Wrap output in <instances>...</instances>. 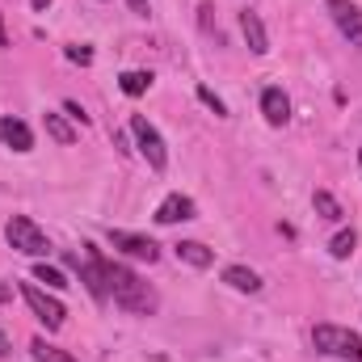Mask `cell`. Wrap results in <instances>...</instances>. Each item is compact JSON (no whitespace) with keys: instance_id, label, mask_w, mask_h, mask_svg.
Segmentation results:
<instances>
[{"instance_id":"cell-16","label":"cell","mask_w":362,"mask_h":362,"mask_svg":"<svg viewBox=\"0 0 362 362\" xmlns=\"http://www.w3.org/2000/svg\"><path fill=\"white\" fill-rule=\"evenodd\" d=\"M152 81H156L152 72H122L118 76V89L127 93V97H144V93L152 89Z\"/></svg>"},{"instance_id":"cell-27","label":"cell","mask_w":362,"mask_h":362,"mask_svg":"<svg viewBox=\"0 0 362 362\" xmlns=\"http://www.w3.org/2000/svg\"><path fill=\"white\" fill-rule=\"evenodd\" d=\"M4 354H8V337L0 333V358H4Z\"/></svg>"},{"instance_id":"cell-14","label":"cell","mask_w":362,"mask_h":362,"mask_svg":"<svg viewBox=\"0 0 362 362\" xmlns=\"http://www.w3.org/2000/svg\"><path fill=\"white\" fill-rule=\"evenodd\" d=\"M173 249H177L181 262H189L194 270H206V266L215 262V253H211L206 245H198V240H181V245H173Z\"/></svg>"},{"instance_id":"cell-4","label":"cell","mask_w":362,"mask_h":362,"mask_svg":"<svg viewBox=\"0 0 362 362\" xmlns=\"http://www.w3.org/2000/svg\"><path fill=\"white\" fill-rule=\"evenodd\" d=\"M131 135H135V144H139V152H144V160L156 169V173H165L169 169V152H165V139H160V131L144 118V114H131Z\"/></svg>"},{"instance_id":"cell-20","label":"cell","mask_w":362,"mask_h":362,"mask_svg":"<svg viewBox=\"0 0 362 362\" xmlns=\"http://www.w3.org/2000/svg\"><path fill=\"white\" fill-rule=\"evenodd\" d=\"M354 245H358V236H354V232H337V236H333V245H329V253H333L337 262H346V257L354 253Z\"/></svg>"},{"instance_id":"cell-18","label":"cell","mask_w":362,"mask_h":362,"mask_svg":"<svg viewBox=\"0 0 362 362\" xmlns=\"http://www.w3.org/2000/svg\"><path fill=\"white\" fill-rule=\"evenodd\" d=\"M30 350H34V362H76L68 350H55V346H47L42 337H34V341H30Z\"/></svg>"},{"instance_id":"cell-15","label":"cell","mask_w":362,"mask_h":362,"mask_svg":"<svg viewBox=\"0 0 362 362\" xmlns=\"http://www.w3.org/2000/svg\"><path fill=\"white\" fill-rule=\"evenodd\" d=\"M42 122H47V135H51L59 148H72V144H76V131L64 122V114H51V110H47V114H42Z\"/></svg>"},{"instance_id":"cell-13","label":"cell","mask_w":362,"mask_h":362,"mask_svg":"<svg viewBox=\"0 0 362 362\" xmlns=\"http://www.w3.org/2000/svg\"><path fill=\"white\" fill-rule=\"evenodd\" d=\"M223 282H228L232 291H240V295H257V291H262V274L249 270V266H228V270H223Z\"/></svg>"},{"instance_id":"cell-21","label":"cell","mask_w":362,"mask_h":362,"mask_svg":"<svg viewBox=\"0 0 362 362\" xmlns=\"http://www.w3.org/2000/svg\"><path fill=\"white\" fill-rule=\"evenodd\" d=\"M198 101H202V105H211V110H215V118H228V105H223V101H219L215 93L206 89V85L198 89Z\"/></svg>"},{"instance_id":"cell-8","label":"cell","mask_w":362,"mask_h":362,"mask_svg":"<svg viewBox=\"0 0 362 362\" xmlns=\"http://www.w3.org/2000/svg\"><path fill=\"white\" fill-rule=\"evenodd\" d=\"M72 266L81 270V282L89 286L93 299H110V262H101V257H89V262H81V257H72Z\"/></svg>"},{"instance_id":"cell-9","label":"cell","mask_w":362,"mask_h":362,"mask_svg":"<svg viewBox=\"0 0 362 362\" xmlns=\"http://www.w3.org/2000/svg\"><path fill=\"white\" fill-rule=\"evenodd\" d=\"M185 219H194V198H185V194H169L156 206V223H185Z\"/></svg>"},{"instance_id":"cell-22","label":"cell","mask_w":362,"mask_h":362,"mask_svg":"<svg viewBox=\"0 0 362 362\" xmlns=\"http://www.w3.org/2000/svg\"><path fill=\"white\" fill-rule=\"evenodd\" d=\"M68 59L72 64H93V51L89 47H68Z\"/></svg>"},{"instance_id":"cell-29","label":"cell","mask_w":362,"mask_h":362,"mask_svg":"<svg viewBox=\"0 0 362 362\" xmlns=\"http://www.w3.org/2000/svg\"><path fill=\"white\" fill-rule=\"evenodd\" d=\"M358 165H362V148H358Z\"/></svg>"},{"instance_id":"cell-1","label":"cell","mask_w":362,"mask_h":362,"mask_svg":"<svg viewBox=\"0 0 362 362\" xmlns=\"http://www.w3.org/2000/svg\"><path fill=\"white\" fill-rule=\"evenodd\" d=\"M105 270H110V295H114L118 308H127V312H135V316H152V312H156V291H152L135 270H127V266H118V262H110Z\"/></svg>"},{"instance_id":"cell-28","label":"cell","mask_w":362,"mask_h":362,"mask_svg":"<svg viewBox=\"0 0 362 362\" xmlns=\"http://www.w3.org/2000/svg\"><path fill=\"white\" fill-rule=\"evenodd\" d=\"M0 47H8V34H4V21H0Z\"/></svg>"},{"instance_id":"cell-11","label":"cell","mask_w":362,"mask_h":362,"mask_svg":"<svg viewBox=\"0 0 362 362\" xmlns=\"http://www.w3.org/2000/svg\"><path fill=\"white\" fill-rule=\"evenodd\" d=\"M262 114H266L270 127H286V118H291V97L282 89H266L262 93Z\"/></svg>"},{"instance_id":"cell-24","label":"cell","mask_w":362,"mask_h":362,"mask_svg":"<svg viewBox=\"0 0 362 362\" xmlns=\"http://www.w3.org/2000/svg\"><path fill=\"white\" fill-rule=\"evenodd\" d=\"M127 4H131V8H135L139 17H148V4H144V0H127Z\"/></svg>"},{"instance_id":"cell-26","label":"cell","mask_w":362,"mask_h":362,"mask_svg":"<svg viewBox=\"0 0 362 362\" xmlns=\"http://www.w3.org/2000/svg\"><path fill=\"white\" fill-rule=\"evenodd\" d=\"M30 4H34L38 13H47V8H51V0H30Z\"/></svg>"},{"instance_id":"cell-2","label":"cell","mask_w":362,"mask_h":362,"mask_svg":"<svg viewBox=\"0 0 362 362\" xmlns=\"http://www.w3.org/2000/svg\"><path fill=\"white\" fill-rule=\"evenodd\" d=\"M312 346L320 354H333V358H346V362H362V337L341 329V325H316L312 329Z\"/></svg>"},{"instance_id":"cell-3","label":"cell","mask_w":362,"mask_h":362,"mask_svg":"<svg viewBox=\"0 0 362 362\" xmlns=\"http://www.w3.org/2000/svg\"><path fill=\"white\" fill-rule=\"evenodd\" d=\"M4 240H8L17 253H25V257H47V253H51V240H47L42 228H38L34 219H25V215H13V219L4 223Z\"/></svg>"},{"instance_id":"cell-25","label":"cell","mask_w":362,"mask_h":362,"mask_svg":"<svg viewBox=\"0 0 362 362\" xmlns=\"http://www.w3.org/2000/svg\"><path fill=\"white\" fill-rule=\"evenodd\" d=\"M8 299H13V286H4V282H0V303H8Z\"/></svg>"},{"instance_id":"cell-23","label":"cell","mask_w":362,"mask_h":362,"mask_svg":"<svg viewBox=\"0 0 362 362\" xmlns=\"http://www.w3.org/2000/svg\"><path fill=\"white\" fill-rule=\"evenodd\" d=\"M64 110H68V114H72V118H76V122H81V127H89V114H85V110H81V105H76V101H68V105H64Z\"/></svg>"},{"instance_id":"cell-6","label":"cell","mask_w":362,"mask_h":362,"mask_svg":"<svg viewBox=\"0 0 362 362\" xmlns=\"http://www.w3.org/2000/svg\"><path fill=\"white\" fill-rule=\"evenodd\" d=\"M329 4V13H333V21H337V30H341V38L350 42V47H362V8L354 0H325Z\"/></svg>"},{"instance_id":"cell-17","label":"cell","mask_w":362,"mask_h":362,"mask_svg":"<svg viewBox=\"0 0 362 362\" xmlns=\"http://www.w3.org/2000/svg\"><path fill=\"white\" fill-rule=\"evenodd\" d=\"M312 206H316V215H320V219H329V223H337V219H341V202H337L329 189H316V194H312Z\"/></svg>"},{"instance_id":"cell-7","label":"cell","mask_w":362,"mask_h":362,"mask_svg":"<svg viewBox=\"0 0 362 362\" xmlns=\"http://www.w3.org/2000/svg\"><path fill=\"white\" fill-rule=\"evenodd\" d=\"M110 245L122 249V253L135 257V262H156V257H160V245H156L152 236H139V232H114V228H110Z\"/></svg>"},{"instance_id":"cell-12","label":"cell","mask_w":362,"mask_h":362,"mask_svg":"<svg viewBox=\"0 0 362 362\" xmlns=\"http://www.w3.org/2000/svg\"><path fill=\"white\" fill-rule=\"evenodd\" d=\"M240 30H245V38H249V51H253V55H266V51H270L266 25H262V17H257L253 8H245V13H240Z\"/></svg>"},{"instance_id":"cell-10","label":"cell","mask_w":362,"mask_h":362,"mask_svg":"<svg viewBox=\"0 0 362 362\" xmlns=\"http://www.w3.org/2000/svg\"><path fill=\"white\" fill-rule=\"evenodd\" d=\"M0 139H4L13 152H30V148H34V131H30L21 118H0Z\"/></svg>"},{"instance_id":"cell-5","label":"cell","mask_w":362,"mask_h":362,"mask_svg":"<svg viewBox=\"0 0 362 362\" xmlns=\"http://www.w3.org/2000/svg\"><path fill=\"white\" fill-rule=\"evenodd\" d=\"M21 295H25L30 312H34V316H38V320H42L47 329H59V325H64V316H68V312H64V303H59V299H51V295H47L42 286L25 282V286H21Z\"/></svg>"},{"instance_id":"cell-19","label":"cell","mask_w":362,"mask_h":362,"mask_svg":"<svg viewBox=\"0 0 362 362\" xmlns=\"http://www.w3.org/2000/svg\"><path fill=\"white\" fill-rule=\"evenodd\" d=\"M34 282H47L51 291H64V286H68V278L55 270V266H47V262H38V266H34Z\"/></svg>"}]
</instances>
